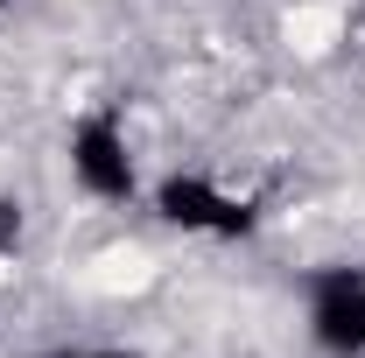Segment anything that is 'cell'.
Wrapping results in <instances>:
<instances>
[{
	"mask_svg": "<svg viewBox=\"0 0 365 358\" xmlns=\"http://www.w3.org/2000/svg\"><path fill=\"white\" fill-rule=\"evenodd\" d=\"M281 36L295 56H330V49L344 43V14L330 7V0H295L288 14H281Z\"/></svg>",
	"mask_w": 365,
	"mask_h": 358,
	"instance_id": "obj_1",
	"label": "cell"
},
{
	"mask_svg": "<svg viewBox=\"0 0 365 358\" xmlns=\"http://www.w3.org/2000/svg\"><path fill=\"white\" fill-rule=\"evenodd\" d=\"M85 281L98 295H140V288L155 281V253H148V246H106V253L91 260Z\"/></svg>",
	"mask_w": 365,
	"mask_h": 358,
	"instance_id": "obj_2",
	"label": "cell"
}]
</instances>
